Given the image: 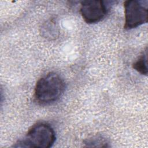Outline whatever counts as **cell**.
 <instances>
[{
  "instance_id": "cell-1",
  "label": "cell",
  "mask_w": 148,
  "mask_h": 148,
  "mask_svg": "<svg viewBox=\"0 0 148 148\" xmlns=\"http://www.w3.org/2000/svg\"><path fill=\"white\" fill-rule=\"evenodd\" d=\"M65 88L63 79L57 73L49 72L40 77L34 90L35 101L41 105H48L57 101Z\"/></svg>"
},
{
  "instance_id": "cell-2",
  "label": "cell",
  "mask_w": 148,
  "mask_h": 148,
  "mask_svg": "<svg viewBox=\"0 0 148 148\" xmlns=\"http://www.w3.org/2000/svg\"><path fill=\"white\" fill-rule=\"evenodd\" d=\"M56 133L52 127L46 123H38L33 125L26 135L13 146L20 147L49 148L56 140Z\"/></svg>"
},
{
  "instance_id": "cell-3",
  "label": "cell",
  "mask_w": 148,
  "mask_h": 148,
  "mask_svg": "<svg viewBox=\"0 0 148 148\" xmlns=\"http://www.w3.org/2000/svg\"><path fill=\"white\" fill-rule=\"evenodd\" d=\"M124 28L131 29L147 23L148 9L147 1L128 0L124 3Z\"/></svg>"
},
{
  "instance_id": "cell-4",
  "label": "cell",
  "mask_w": 148,
  "mask_h": 148,
  "mask_svg": "<svg viewBox=\"0 0 148 148\" xmlns=\"http://www.w3.org/2000/svg\"><path fill=\"white\" fill-rule=\"evenodd\" d=\"M108 6L103 1L90 0L81 2L80 12L87 24H95L101 21L108 13Z\"/></svg>"
},
{
  "instance_id": "cell-5",
  "label": "cell",
  "mask_w": 148,
  "mask_h": 148,
  "mask_svg": "<svg viewBox=\"0 0 148 148\" xmlns=\"http://www.w3.org/2000/svg\"><path fill=\"white\" fill-rule=\"evenodd\" d=\"M84 147H110L108 140L102 135H95L86 139L83 141Z\"/></svg>"
},
{
  "instance_id": "cell-6",
  "label": "cell",
  "mask_w": 148,
  "mask_h": 148,
  "mask_svg": "<svg viewBox=\"0 0 148 148\" xmlns=\"http://www.w3.org/2000/svg\"><path fill=\"white\" fill-rule=\"evenodd\" d=\"M147 50L146 47L145 50L142 53L137 60L132 64V68L137 72L142 75L147 76Z\"/></svg>"
}]
</instances>
